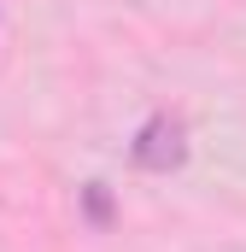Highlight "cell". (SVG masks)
I'll return each instance as SVG.
<instances>
[{"mask_svg":"<svg viewBox=\"0 0 246 252\" xmlns=\"http://www.w3.org/2000/svg\"><path fill=\"white\" fill-rule=\"evenodd\" d=\"M82 211H88V223H112V193H106V182H88L82 188Z\"/></svg>","mask_w":246,"mask_h":252,"instance_id":"7a4b0ae2","label":"cell"},{"mask_svg":"<svg viewBox=\"0 0 246 252\" xmlns=\"http://www.w3.org/2000/svg\"><path fill=\"white\" fill-rule=\"evenodd\" d=\"M187 153H193V141H187V124L176 118V112H153L147 124L135 129V141H129V164L147 170V176H170V170H182Z\"/></svg>","mask_w":246,"mask_h":252,"instance_id":"6da1fadb","label":"cell"}]
</instances>
